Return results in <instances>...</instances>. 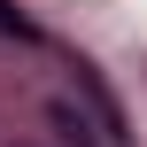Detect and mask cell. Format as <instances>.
<instances>
[{
    "instance_id": "1",
    "label": "cell",
    "mask_w": 147,
    "mask_h": 147,
    "mask_svg": "<svg viewBox=\"0 0 147 147\" xmlns=\"http://www.w3.org/2000/svg\"><path fill=\"white\" fill-rule=\"evenodd\" d=\"M0 31H16V39H39V31H31V23H23V16H16L8 0H0Z\"/></svg>"
}]
</instances>
